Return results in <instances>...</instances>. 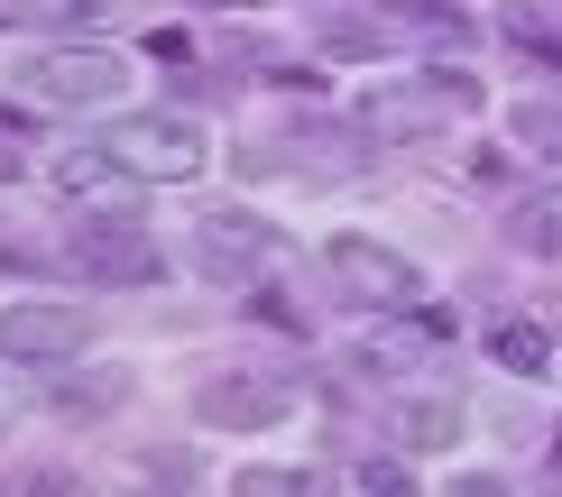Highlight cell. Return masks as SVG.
I'll return each instance as SVG.
<instances>
[{
  "label": "cell",
  "instance_id": "cell-1",
  "mask_svg": "<svg viewBox=\"0 0 562 497\" xmlns=\"http://www.w3.org/2000/svg\"><path fill=\"white\" fill-rule=\"evenodd\" d=\"M102 157L121 166L130 184H184V176H203V129L194 121H121V129H102Z\"/></svg>",
  "mask_w": 562,
  "mask_h": 497
},
{
  "label": "cell",
  "instance_id": "cell-2",
  "mask_svg": "<svg viewBox=\"0 0 562 497\" xmlns=\"http://www.w3.org/2000/svg\"><path fill=\"white\" fill-rule=\"evenodd\" d=\"M19 83H29L37 102H56V111H92V102H121L130 65L111 56V46H56V56L19 65Z\"/></svg>",
  "mask_w": 562,
  "mask_h": 497
},
{
  "label": "cell",
  "instance_id": "cell-3",
  "mask_svg": "<svg viewBox=\"0 0 562 497\" xmlns=\"http://www.w3.org/2000/svg\"><path fill=\"white\" fill-rule=\"evenodd\" d=\"M92 350V314H75V304H10L0 314V360L10 369H65Z\"/></svg>",
  "mask_w": 562,
  "mask_h": 497
},
{
  "label": "cell",
  "instance_id": "cell-4",
  "mask_svg": "<svg viewBox=\"0 0 562 497\" xmlns=\"http://www.w3.org/2000/svg\"><path fill=\"white\" fill-rule=\"evenodd\" d=\"M75 268L92 276V286H148V276L167 268V249H157L138 222L102 212V222H83V230H75Z\"/></svg>",
  "mask_w": 562,
  "mask_h": 497
},
{
  "label": "cell",
  "instance_id": "cell-5",
  "mask_svg": "<svg viewBox=\"0 0 562 497\" xmlns=\"http://www.w3.org/2000/svg\"><path fill=\"white\" fill-rule=\"evenodd\" d=\"M194 258L213 268V286H249V276H259L268 258H277V230L259 222V212H203Z\"/></svg>",
  "mask_w": 562,
  "mask_h": 497
},
{
  "label": "cell",
  "instance_id": "cell-6",
  "mask_svg": "<svg viewBox=\"0 0 562 497\" xmlns=\"http://www.w3.org/2000/svg\"><path fill=\"white\" fill-rule=\"evenodd\" d=\"M323 268H333V286H341L350 304H406V295H415V268H406V258H396V249L360 240V230L323 249Z\"/></svg>",
  "mask_w": 562,
  "mask_h": 497
},
{
  "label": "cell",
  "instance_id": "cell-7",
  "mask_svg": "<svg viewBox=\"0 0 562 497\" xmlns=\"http://www.w3.org/2000/svg\"><path fill=\"white\" fill-rule=\"evenodd\" d=\"M203 415L213 423H277L286 415V387H268V377H213L203 387Z\"/></svg>",
  "mask_w": 562,
  "mask_h": 497
},
{
  "label": "cell",
  "instance_id": "cell-8",
  "mask_svg": "<svg viewBox=\"0 0 562 497\" xmlns=\"http://www.w3.org/2000/svg\"><path fill=\"white\" fill-rule=\"evenodd\" d=\"M314 46H323V56H341V65H369V56H387V19L323 10V19H314Z\"/></svg>",
  "mask_w": 562,
  "mask_h": 497
},
{
  "label": "cell",
  "instance_id": "cell-9",
  "mask_svg": "<svg viewBox=\"0 0 562 497\" xmlns=\"http://www.w3.org/2000/svg\"><path fill=\"white\" fill-rule=\"evenodd\" d=\"M387 19L415 29V37H434V46H471V19H461L452 0H387Z\"/></svg>",
  "mask_w": 562,
  "mask_h": 497
},
{
  "label": "cell",
  "instance_id": "cell-10",
  "mask_svg": "<svg viewBox=\"0 0 562 497\" xmlns=\"http://www.w3.org/2000/svg\"><path fill=\"white\" fill-rule=\"evenodd\" d=\"M488 350H498V369H517V377H544L553 369L544 323H498V331H488Z\"/></svg>",
  "mask_w": 562,
  "mask_h": 497
},
{
  "label": "cell",
  "instance_id": "cell-11",
  "mask_svg": "<svg viewBox=\"0 0 562 497\" xmlns=\"http://www.w3.org/2000/svg\"><path fill=\"white\" fill-rule=\"evenodd\" d=\"M434 341H442V323H406V331H379V341H360V369H415Z\"/></svg>",
  "mask_w": 562,
  "mask_h": 497
},
{
  "label": "cell",
  "instance_id": "cell-12",
  "mask_svg": "<svg viewBox=\"0 0 562 497\" xmlns=\"http://www.w3.org/2000/svg\"><path fill=\"white\" fill-rule=\"evenodd\" d=\"M396 423H406V442H425V452H434V442H452V433H461V406H406Z\"/></svg>",
  "mask_w": 562,
  "mask_h": 497
},
{
  "label": "cell",
  "instance_id": "cell-13",
  "mask_svg": "<svg viewBox=\"0 0 562 497\" xmlns=\"http://www.w3.org/2000/svg\"><path fill=\"white\" fill-rule=\"evenodd\" d=\"M517 129H526V148H544V157H553V148H562V102H526V111H517Z\"/></svg>",
  "mask_w": 562,
  "mask_h": 497
},
{
  "label": "cell",
  "instance_id": "cell-14",
  "mask_svg": "<svg viewBox=\"0 0 562 497\" xmlns=\"http://www.w3.org/2000/svg\"><path fill=\"white\" fill-rule=\"evenodd\" d=\"M240 488H259V497H286V488H314L304 470H240Z\"/></svg>",
  "mask_w": 562,
  "mask_h": 497
},
{
  "label": "cell",
  "instance_id": "cell-15",
  "mask_svg": "<svg viewBox=\"0 0 562 497\" xmlns=\"http://www.w3.org/2000/svg\"><path fill=\"white\" fill-rule=\"evenodd\" d=\"M517 240H526V249H544V258H562V222H535V212H526Z\"/></svg>",
  "mask_w": 562,
  "mask_h": 497
},
{
  "label": "cell",
  "instance_id": "cell-16",
  "mask_svg": "<svg viewBox=\"0 0 562 497\" xmlns=\"http://www.w3.org/2000/svg\"><path fill=\"white\" fill-rule=\"evenodd\" d=\"M29 19H102V0H29Z\"/></svg>",
  "mask_w": 562,
  "mask_h": 497
},
{
  "label": "cell",
  "instance_id": "cell-17",
  "mask_svg": "<svg viewBox=\"0 0 562 497\" xmlns=\"http://www.w3.org/2000/svg\"><path fill=\"white\" fill-rule=\"evenodd\" d=\"M19 166H29V148H19V138L0 129V184H19Z\"/></svg>",
  "mask_w": 562,
  "mask_h": 497
},
{
  "label": "cell",
  "instance_id": "cell-18",
  "mask_svg": "<svg viewBox=\"0 0 562 497\" xmlns=\"http://www.w3.org/2000/svg\"><path fill=\"white\" fill-rule=\"evenodd\" d=\"M194 10H259V0H194Z\"/></svg>",
  "mask_w": 562,
  "mask_h": 497
},
{
  "label": "cell",
  "instance_id": "cell-19",
  "mask_svg": "<svg viewBox=\"0 0 562 497\" xmlns=\"http://www.w3.org/2000/svg\"><path fill=\"white\" fill-rule=\"evenodd\" d=\"M553 470H562V442H553Z\"/></svg>",
  "mask_w": 562,
  "mask_h": 497
}]
</instances>
